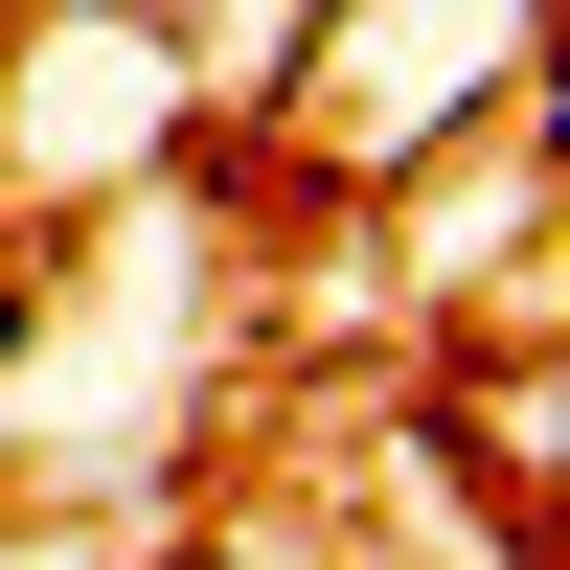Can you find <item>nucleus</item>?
Instances as JSON below:
<instances>
[{"instance_id":"nucleus-2","label":"nucleus","mask_w":570,"mask_h":570,"mask_svg":"<svg viewBox=\"0 0 570 570\" xmlns=\"http://www.w3.org/2000/svg\"><path fill=\"white\" fill-rule=\"evenodd\" d=\"M0 23H115V0H0Z\"/></svg>"},{"instance_id":"nucleus-1","label":"nucleus","mask_w":570,"mask_h":570,"mask_svg":"<svg viewBox=\"0 0 570 570\" xmlns=\"http://www.w3.org/2000/svg\"><path fill=\"white\" fill-rule=\"evenodd\" d=\"M23 365H46V274L0 252V389H23Z\"/></svg>"}]
</instances>
